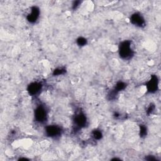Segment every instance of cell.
<instances>
[{"instance_id": "1", "label": "cell", "mask_w": 161, "mask_h": 161, "mask_svg": "<svg viewBox=\"0 0 161 161\" xmlns=\"http://www.w3.org/2000/svg\"><path fill=\"white\" fill-rule=\"evenodd\" d=\"M119 55L121 58L128 59L133 55V51L131 48V43L129 41L123 42L119 47Z\"/></svg>"}, {"instance_id": "2", "label": "cell", "mask_w": 161, "mask_h": 161, "mask_svg": "<svg viewBox=\"0 0 161 161\" xmlns=\"http://www.w3.org/2000/svg\"><path fill=\"white\" fill-rule=\"evenodd\" d=\"M35 118L39 123H43L47 120V113L45 107L40 105L36 107L35 110Z\"/></svg>"}, {"instance_id": "3", "label": "cell", "mask_w": 161, "mask_h": 161, "mask_svg": "<svg viewBox=\"0 0 161 161\" xmlns=\"http://www.w3.org/2000/svg\"><path fill=\"white\" fill-rule=\"evenodd\" d=\"M46 134L50 137L55 138L60 135V128L55 125H50L48 126L45 129Z\"/></svg>"}, {"instance_id": "4", "label": "cell", "mask_w": 161, "mask_h": 161, "mask_svg": "<svg viewBox=\"0 0 161 161\" xmlns=\"http://www.w3.org/2000/svg\"><path fill=\"white\" fill-rule=\"evenodd\" d=\"M42 89V85L38 82H33L28 86V91L30 94L35 96Z\"/></svg>"}, {"instance_id": "5", "label": "cell", "mask_w": 161, "mask_h": 161, "mask_svg": "<svg viewBox=\"0 0 161 161\" xmlns=\"http://www.w3.org/2000/svg\"><path fill=\"white\" fill-rule=\"evenodd\" d=\"M39 16V9L36 7H33L31 10L30 13L27 16L28 20L31 23L35 22Z\"/></svg>"}, {"instance_id": "6", "label": "cell", "mask_w": 161, "mask_h": 161, "mask_svg": "<svg viewBox=\"0 0 161 161\" xmlns=\"http://www.w3.org/2000/svg\"><path fill=\"white\" fill-rule=\"evenodd\" d=\"M131 21L133 24L138 26H142L144 24L143 18L138 13H135L131 16Z\"/></svg>"}, {"instance_id": "7", "label": "cell", "mask_w": 161, "mask_h": 161, "mask_svg": "<svg viewBox=\"0 0 161 161\" xmlns=\"http://www.w3.org/2000/svg\"><path fill=\"white\" fill-rule=\"evenodd\" d=\"M157 86H158V80L157 79V77L153 76L147 83L148 90L151 92H155L157 89Z\"/></svg>"}, {"instance_id": "8", "label": "cell", "mask_w": 161, "mask_h": 161, "mask_svg": "<svg viewBox=\"0 0 161 161\" xmlns=\"http://www.w3.org/2000/svg\"><path fill=\"white\" fill-rule=\"evenodd\" d=\"M75 123L77 126H83L86 124V117L82 114H78L75 118Z\"/></svg>"}, {"instance_id": "9", "label": "cell", "mask_w": 161, "mask_h": 161, "mask_svg": "<svg viewBox=\"0 0 161 161\" xmlns=\"http://www.w3.org/2000/svg\"><path fill=\"white\" fill-rule=\"evenodd\" d=\"M77 43L79 45H84L86 43V40L84 38H82V37H80L79 38L77 39Z\"/></svg>"}, {"instance_id": "10", "label": "cell", "mask_w": 161, "mask_h": 161, "mask_svg": "<svg viewBox=\"0 0 161 161\" xmlns=\"http://www.w3.org/2000/svg\"><path fill=\"white\" fill-rule=\"evenodd\" d=\"M93 136L96 139H100L102 136V134L101 132L99 131H95L93 133Z\"/></svg>"}]
</instances>
